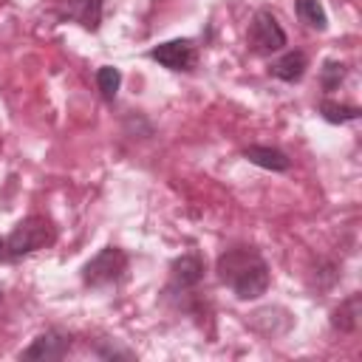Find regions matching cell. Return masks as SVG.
I'll list each match as a JSON object with an SVG mask.
<instances>
[{
    "label": "cell",
    "instance_id": "obj_11",
    "mask_svg": "<svg viewBox=\"0 0 362 362\" xmlns=\"http://www.w3.org/2000/svg\"><path fill=\"white\" fill-rule=\"evenodd\" d=\"M359 317H362V300H359V294H348L331 311V325L339 334H354L359 328Z\"/></svg>",
    "mask_w": 362,
    "mask_h": 362
},
{
    "label": "cell",
    "instance_id": "obj_2",
    "mask_svg": "<svg viewBox=\"0 0 362 362\" xmlns=\"http://www.w3.org/2000/svg\"><path fill=\"white\" fill-rule=\"evenodd\" d=\"M57 240V229L48 218L42 215H28L23 218L6 238V260H23Z\"/></svg>",
    "mask_w": 362,
    "mask_h": 362
},
{
    "label": "cell",
    "instance_id": "obj_8",
    "mask_svg": "<svg viewBox=\"0 0 362 362\" xmlns=\"http://www.w3.org/2000/svg\"><path fill=\"white\" fill-rule=\"evenodd\" d=\"M204 257L195 252H187L170 263V291H189L204 280Z\"/></svg>",
    "mask_w": 362,
    "mask_h": 362
},
{
    "label": "cell",
    "instance_id": "obj_12",
    "mask_svg": "<svg viewBox=\"0 0 362 362\" xmlns=\"http://www.w3.org/2000/svg\"><path fill=\"white\" fill-rule=\"evenodd\" d=\"M320 116L328 124H348V122H356L362 116V107L345 105V102H334V99H322L320 102Z\"/></svg>",
    "mask_w": 362,
    "mask_h": 362
},
{
    "label": "cell",
    "instance_id": "obj_17",
    "mask_svg": "<svg viewBox=\"0 0 362 362\" xmlns=\"http://www.w3.org/2000/svg\"><path fill=\"white\" fill-rule=\"evenodd\" d=\"M0 260H6V240L0 238Z\"/></svg>",
    "mask_w": 362,
    "mask_h": 362
},
{
    "label": "cell",
    "instance_id": "obj_5",
    "mask_svg": "<svg viewBox=\"0 0 362 362\" xmlns=\"http://www.w3.org/2000/svg\"><path fill=\"white\" fill-rule=\"evenodd\" d=\"M147 57L164 65L167 71H192L198 65V45L189 37H178V40L158 42L156 48H150Z\"/></svg>",
    "mask_w": 362,
    "mask_h": 362
},
{
    "label": "cell",
    "instance_id": "obj_6",
    "mask_svg": "<svg viewBox=\"0 0 362 362\" xmlns=\"http://www.w3.org/2000/svg\"><path fill=\"white\" fill-rule=\"evenodd\" d=\"M68 351H71V334L59 328H48L37 334L25 351H20V359L23 362H57V359H65Z\"/></svg>",
    "mask_w": 362,
    "mask_h": 362
},
{
    "label": "cell",
    "instance_id": "obj_15",
    "mask_svg": "<svg viewBox=\"0 0 362 362\" xmlns=\"http://www.w3.org/2000/svg\"><path fill=\"white\" fill-rule=\"evenodd\" d=\"M345 76H348V65L339 62V59H325L322 68H320V85H322L325 93L337 90L345 82Z\"/></svg>",
    "mask_w": 362,
    "mask_h": 362
},
{
    "label": "cell",
    "instance_id": "obj_9",
    "mask_svg": "<svg viewBox=\"0 0 362 362\" xmlns=\"http://www.w3.org/2000/svg\"><path fill=\"white\" fill-rule=\"evenodd\" d=\"M243 158L249 164L272 170V173H288L291 170V158L280 147H269V144H249V147H243Z\"/></svg>",
    "mask_w": 362,
    "mask_h": 362
},
{
    "label": "cell",
    "instance_id": "obj_14",
    "mask_svg": "<svg viewBox=\"0 0 362 362\" xmlns=\"http://www.w3.org/2000/svg\"><path fill=\"white\" fill-rule=\"evenodd\" d=\"M96 88H99V93H102L105 102H113L116 93H119V88H122V71L116 65L96 68Z\"/></svg>",
    "mask_w": 362,
    "mask_h": 362
},
{
    "label": "cell",
    "instance_id": "obj_4",
    "mask_svg": "<svg viewBox=\"0 0 362 362\" xmlns=\"http://www.w3.org/2000/svg\"><path fill=\"white\" fill-rule=\"evenodd\" d=\"M246 40H249V48L255 54H263V57L283 51L286 42H288V37H286V31H283V25H280V20L272 8H257L252 14Z\"/></svg>",
    "mask_w": 362,
    "mask_h": 362
},
{
    "label": "cell",
    "instance_id": "obj_13",
    "mask_svg": "<svg viewBox=\"0 0 362 362\" xmlns=\"http://www.w3.org/2000/svg\"><path fill=\"white\" fill-rule=\"evenodd\" d=\"M294 11L300 23H305L311 31H325L328 28V14L320 0H294Z\"/></svg>",
    "mask_w": 362,
    "mask_h": 362
},
{
    "label": "cell",
    "instance_id": "obj_3",
    "mask_svg": "<svg viewBox=\"0 0 362 362\" xmlns=\"http://www.w3.org/2000/svg\"><path fill=\"white\" fill-rule=\"evenodd\" d=\"M130 257L124 249L119 246H105L99 249L85 266H82V283L88 288H107V286H119L127 274Z\"/></svg>",
    "mask_w": 362,
    "mask_h": 362
},
{
    "label": "cell",
    "instance_id": "obj_1",
    "mask_svg": "<svg viewBox=\"0 0 362 362\" xmlns=\"http://www.w3.org/2000/svg\"><path fill=\"white\" fill-rule=\"evenodd\" d=\"M218 280L238 300H257L272 286V272L255 246H232L215 263Z\"/></svg>",
    "mask_w": 362,
    "mask_h": 362
},
{
    "label": "cell",
    "instance_id": "obj_16",
    "mask_svg": "<svg viewBox=\"0 0 362 362\" xmlns=\"http://www.w3.org/2000/svg\"><path fill=\"white\" fill-rule=\"evenodd\" d=\"M96 356H102V359H133L136 354H133V351H127V348H119V345L113 342V345H107V348L96 345Z\"/></svg>",
    "mask_w": 362,
    "mask_h": 362
},
{
    "label": "cell",
    "instance_id": "obj_7",
    "mask_svg": "<svg viewBox=\"0 0 362 362\" xmlns=\"http://www.w3.org/2000/svg\"><path fill=\"white\" fill-rule=\"evenodd\" d=\"M102 11H105V0H62L57 17L62 23H76L85 31L96 34L102 28Z\"/></svg>",
    "mask_w": 362,
    "mask_h": 362
},
{
    "label": "cell",
    "instance_id": "obj_10",
    "mask_svg": "<svg viewBox=\"0 0 362 362\" xmlns=\"http://www.w3.org/2000/svg\"><path fill=\"white\" fill-rule=\"evenodd\" d=\"M308 71V57L303 51H283L277 59L269 62V74L280 82H300Z\"/></svg>",
    "mask_w": 362,
    "mask_h": 362
}]
</instances>
